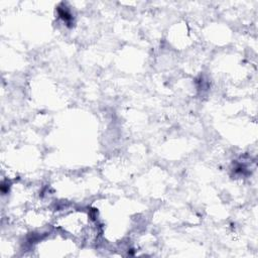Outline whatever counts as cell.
Masks as SVG:
<instances>
[{"mask_svg":"<svg viewBox=\"0 0 258 258\" xmlns=\"http://www.w3.org/2000/svg\"><path fill=\"white\" fill-rule=\"evenodd\" d=\"M57 225L63 233L81 241L91 240L98 233L97 220L90 212L83 209H74L63 213L58 217Z\"/></svg>","mask_w":258,"mask_h":258,"instance_id":"1","label":"cell"}]
</instances>
